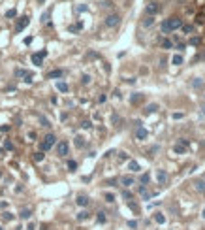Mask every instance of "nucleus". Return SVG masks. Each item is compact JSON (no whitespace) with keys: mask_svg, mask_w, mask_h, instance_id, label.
Segmentation results:
<instances>
[{"mask_svg":"<svg viewBox=\"0 0 205 230\" xmlns=\"http://www.w3.org/2000/svg\"><path fill=\"white\" fill-rule=\"evenodd\" d=\"M55 141H57L55 134H47V136L43 138V141H42V151H49V149L55 145Z\"/></svg>","mask_w":205,"mask_h":230,"instance_id":"1","label":"nucleus"},{"mask_svg":"<svg viewBox=\"0 0 205 230\" xmlns=\"http://www.w3.org/2000/svg\"><path fill=\"white\" fill-rule=\"evenodd\" d=\"M166 21H167V26H170V30H171V32L183 26V21H181L179 17H170V19H166Z\"/></svg>","mask_w":205,"mask_h":230,"instance_id":"2","label":"nucleus"},{"mask_svg":"<svg viewBox=\"0 0 205 230\" xmlns=\"http://www.w3.org/2000/svg\"><path fill=\"white\" fill-rule=\"evenodd\" d=\"M120 23V17L117 13H113V15H107L106 17V26H109V29H113V26H117Z\"/></svg>","mask_w":205,"mask_h":230,"instance_id":"3","label":"nucleus"},{"mask_svg":"<svg viewBox=\"0 0 205 230\" xmlns=\"http://www.w3.org/2000/svg\"><path fill=\"white\" fill-rule=\"evenodd\" d=\"M145 11H147V15H151V17H152L154 13H158V11H160V6L156 2H149L145 6Z\"/></svg>","mask_w":205,"mask_h":230,"instance_id":"4","label":"nucleus"},{"mask_svg":"<svg viewBox=\"0 0 205 230\" xmlns=\"http://www.w3.org/2000/svg\"><path fill=\"white\" fill-rule=\"evenodd\" d=\"M28 23H30V19L28 17H21L17 21V26H15V32H23V30L28 26Z\"/></svg>","mask_w":205,"mask_h":230,"instance_id":"5","label":"nucleus"},{"mask_svg":"<svg viewBox=\"0 0 205 230\" xmlns=\"http://www.w3.org/2000/svg\"><path fill=\"white\" fill-rule=\"evenodd\" d=\"M156 181H158V185L167 183V172L166 170H158V172H156Z\"/></svg>","mask_w":205,"mask_h":230,"instance_id":"6","label":"nucleus"},{"mask_svg":"<svg viewBox=\"0 0 205 230\" xmlns=\"http://www.w3.org/2000/svg\"><path fill=\"white\" fill-rule=\"evenodd\" d=\"M47 55V51H40V53H34L32 55V62H34L36 66H42V61H43V57Z\"/></svg>","mask_w":205,"mask_h":230,"instance_id":"7","label":"nucleus"},{"mask_svg":"<svg viewBox=\"0 0 205 230\" xmlns=\"http://www.w3.org/2000/svg\"><path fill=\"white\" fill-rule=\"evenodd\" d=\"M57 151H58L60 157H66L68 151H70V145H68V141H60V144H58V147H57Z\"/></svg>","mask_w":205,"mask_h":230,"instance_id":"8","label":"nucleus"},{"mask_svg":"<svg viewBox=\"0 0 205 230\" xmlns=\"http://www.w3.org/2000/svg\"><path fill=\"white\" fill-rule=\"evenodd\" d=\"M147 136H149L147 130L143 128V126H138V130H136V138H138V140H147Z\"/></svg>","mask_w":205,"mask_h":230,"instance_id":"9","label":"nucleus"},{"mask_svg":"<svg viewBox=\"0 0 205 230\" xmlns=\"http://www.w3.org/2000/svg\"><path fill=\"white\" fill-rule=\"evenodd\" d=\"M75 204L81 206V208H85V206H88V196H85V194H79V196L75 198Z\"/></svg>","mask_w":205,"mask_h":230,"instance_id":"10","label":"nucleus"},{"mask_svg":"<svg viewBox=\"0 0 205 230\" xmlns=\"http://www.w3.org/2000/svg\"><path fill=\"white\" fill-rule=\"evenodd\" d=\"M120 183H122L124 187H132V185L136 183V179H134V177H132V176H124L122 179H120Z\"/></svg>","mask_w":205,"mask_h":230,"instance_id":"11","label":"nucleus"},{"mask_svg":"<svg viewBox=\"0 0 205 230\" xmlns=\"http://www.w3.org/2000/svg\"><path fill=\"white\" fill-rule=\"evenodd\" d=\"M128 170H132V172H139L141 166H139L138 160H130V162H128Z\"/></svg>","mask_w":205,"mask_h":230,"instance_id":"12","label":"nucleus"},{"mask_svg":"<svg viewBox=\"0 0 205 230\" xmlns=\"http://www.w3.org/2000/svg\"><path fill=\"white\" fill-rule=\"evenodd\" d=\"M62 76H64L62 70H53V72L47 74V77H49V79H57V77H62Z\"/></svg>","mask_w":205,"mask_h":230,"instance_id":"13","label":"nucleus"},{"mask_svg":"<svg viewBox=\"0 0 205 230\" xmlns=\"http://www.w3.org/2000/svg\"><path fill=\"white\" fill-rule=\"evenodd\" d=\"M171 64H173V66L183 64V57H181V55H173V57H171Z\"/></svg>","mask_w":205,"mask_h":230,"instance_id":"14","label":"nucleus"},{"mask_svg":"<svg viewBox=\"0 0 205 230\" xmlns=\"http://www.w3.org/2000/svg\"><path fill=\"white\" fill-rule=\"evenodd\" d=\"M154 221L158 224H164L166 223V217H164V213H154Z\"/></svg>","mask_w":205,"mask_h":230,"instance_id":"15","label":"nucleus"},{"mask_svg":"<svg viewBox=\"0 0 205 230\" xmlns=\"http://www.w3.org/2000/svg\"><path fill=\"white\" fill-rule=\"evenodd\" d=\"M57 89L60 91V93H68V83H64V81H58V83H57Z\"/></svg>","mask_w":205,"mask_h":230,"instance_id":"16","label":"nucleus"},{"mask_svg":"<svg viewBox=\"0 0 205 230\" xmlns=\"http://www.w3.org/2000/svg\"><path fill=\"white\" fill-rule=\"evenodd\" d=\"M87 219H88V211H85V209H83V211L77 213V221H87Z\"/></svg>","mask_w":205,"mask_h":230,"instance_id":"17","label":"nucleus"},{"mask_svg":"<svg viewBox=\"0 0 205 230\" xmlns=\"http://www.w3.org/2000/svg\"><path fill=\"white\" fill-rule=\"evenodd\" d=\"M30 215H32V209H28V208L21 211V219H30Z\"/></svg>","mask_w":205,"mask_h":230,"instance_id":"18","label":"nucleus"},{"mask_svg":"<svg viewBox=\"0 0 205 230\" xmlns=\"http://www.w3.org/2000/svg\"><path fill=\"white\" fill-rule=\"evenodd\" d=\"M152 23H154V19H152L151 15H147V17H145V21H143V26L147 29V26H151V25H152Z\"/></svg>","mask_w":205,"mask_h":230,"instance_id":"19","label":"nucleus"},{"mask_svg":"<svg viewBox=\"0 0 205 230\" xmlns=\"http://www.w3.org/2000/svg\"><path fill=\"white\" fill-rule=\"evenodd\" d=\"M173 151H175V153H179V155H183V153H186V147H183V145L177 144L175 147H173Z\"/></svg>","mask_w":205,"mask_h":230,"instance_id":"20","label":"nucleus"},{"mask_svg":"<svg viewBox=\"0 0 205 230\" xmlns=\"http://www.w3.org/2000/svg\"><path fill=\"white\" fill-rule=\"evenodd\" d=\"M196 189H198V191H203V192H205V181H203V179L196 181Z\"/></svg>","mask_w":205,"mask_h":230,"instance_id":"21","label":"nucleus"},{"mask_svg":"<svg viewBox=\"0 0 205 230\" xmlns=\"http://www.w3.org/2000/svg\"><path fill=\"white\" fill-rule=\"evenodd\" d=\"M43 157H45V155H43V151L34 153V160H36V162H42V160H43Z\"/></svg>","mask_w":205,"mask_h":230,"instance_id":"22","label":"nucleus"},{"mask_svg":"<svg viewBox=\"0 0 205 230\" xmlns=\"http://www.w3.org/2000/svg\"><path fill=\"white\" fill-rule=\"evenodd\" d=\"M28 74H30V72H26V70H21V68L15 70V76H19V77H26Z\"/></svg>","mask_w":205,"mask_h":230,"instance_id":"23","label":"nucleus"},{"mask_svg":"<svg viewBox=\"0 0 205 230\" xmlns=\"http://www.w3.org/2000/svg\"><path fill=\"white\" fill-rule=\"evenodd\" d=\"M83 29V23H77V25H72L70 26V32H77V30Z\"/></svg>","mask_w":205,"mask_h":230,"instance_id":"24","label":"nucleus"},{"mask_svg":"<svg viewBox=\"0 0 205 230\" xmlns=\"http://www.w3.org/2000/svg\"><path fill=\"white\" fill-rule=\"evenodd\" d=\"M160 29H162V32H164V34L171 32V30H170V26H167V21H162V25H160Z\"/></svg>","mask_w":205,"mask_h":230,"instance_id":"25","label":"nucleus"},{"mask_svg":"<svg viewBox=\"0 0 205 230\" xmlns=\"http://www.w3.org/2000/svg\"><path fill=\"white\" fill-rule=\"evenodd\" d=\"M181 29H183V30H184V32H186V34L194 32V26H192V25H183V26H181Z\"/></svg>","mask_w":205,"mask_h":230,"instance_id":"26","label":"nucleus"},{"mask_svg":"<svg viewBox=\"0 0 205 230\" xmlns=\"http://www.w3.org/2000/svg\"><path fill=\"white\" fill-rule=\"evenodd\" d=\"M75 145H77V147H83V145H85V140H83L81 136H77L75 138Z\"/></svg>","mask_w":205,"mask_h":230,"instance_id":"27","label":"nucleus"},{"mask_svg":"<svg viewBox=\"0 0 205 230\" xmlns=\"http://www.w3.org/2000/svg\"><path fill=\"white\" fill-rule=\"evenodd\" d=\"M147 112H149V113H154V112H158V106H156V104H151V106H147Z\"/></svg>","mask_w":205,"mask_h":230,"instance_id":"28","label":"nucleus"},{"mask_svg":"<svg viewBox=\"0 0 205 230\" xmlns=\"http://www.w3.org/2000/svg\"><path fill=\"white\" fill-rule=\"evenodd\" d=\"M98 223H100V224L106 223V213H104V211H100V213H98Z\"/></svg>","mask_w":205,"mask_h":230,"instance_id":"29","label":"nucleus"},{"mask_svg":"<svg viewBox=\"0 0 205 230\" xmlns=\"http://www.w3.org/2000/svg\"><path fill=\"white\" fill-rule=\"evenodd\" d=\"M171 45H173V43H171L170 40H162V47H164V49H170Z\"/></svg>","mask_w":205,"mask_h":230,"instance_id":"30","label":"nucleus"},{"mask_svg":"<svg viewBox=\"0 0 205 230\" xmlns=\"http://www.w3.org/2000/svg\"><path fill=\"white\" fill-rule=\"evenodd\" d=\"M2 217H4L6 221H11V219H13V213H10V211H4V213H2Z\"/></svg>","mask_w":205,"mask_h":230,"instance_id":"31","label":"nucleus"},{"mask_svg":"<svg viewBox=\"0 0 205 230\" xmlns=\"http://www.w3.org/2000/svg\"><path fill=\"white\" fill-rule=\"evenodd\" d=\"M17 15V10H8L6 11V17H15Z\"/></svg>","mask_w":205,"mask_h":230,"instance_id":"32","label":"nucleus"},{"mask_svg":"<svg viewBox=\"0 0 205 230\" xmlns=\"http://www.w3.org/2000/svg\"><path fill=\"white\" fill-rule=\"evenodd\" d=\"M122 198H124V200H132V192L130 191H124L122 192Z\"/></svg>","mask_w":205,"mask_h":230,"instance_id":"33","label":"nucleus"},{"mask_svg":"<svg viewBox=\"0 0 205 230\" xmlns=\"http://www.w3.org/2000/svg\"><path fill=\"white\" fill-rule=\"evenodd\" d=\"M40 123H42L43 126H49V121H47V119L43 117V115H40Z\"/></svg>","mask_w":205,"mask_h":230,"instance_id":"34","label":"nucleus"},{"mask_svg":"<svg viewBox=\"0 0 205 230\" xmlns=\"http://www.w3.org/2000/svg\"><path fill=\"white\" fill-rule=\"evenodd\" d=\"M68 168H70V170H75V168H77V162H75V160H70V162H68Z\"/></svg>","mask_w":205,"mask_h":230,"instance_id":"35","label":"nucleus"},{"mask_svg":"<svg viewBox=\"0 0 205 230\" xmlns=\"http://www.w3.org/2000/svg\"><path fill=\"white\" fill-rule=\"evenodd\" d=\"M81 81L85 83V85H87V83H90V76H88V74H85V76L81 77Z\"/></svg>","mask_w":205,"mask_h":230,"instance_id":"36","label":"nucleus"},{"mask_svg":"<svg viewBox=\"0 0 205 230\" xmlns=\"http://www.w3.org/2000/svg\"><path fill=\"white\" fill-rule=\"evenodd\" d=\"M202 85H203V81H202V79H194V87H196V89H199Z\"/></svg>","mask_w":205,"mask_h":230,"instance_id":"37","label":"nucleus"},{"mask_svg":"<svg viewBox=\"0 0 205 230\" xmlns=\"http://www.w3.org/2000/svg\"><path fill=\"white\" fill-rule=\"evenodd\" d=\"M139 98H141V94H139V93H134V96H132V102L136 104V102H138Z\"/></svg>","mask_w":205,"mask_h":230,"instance_id":"38","label":"nucleus"},{"mask_svg":"<svg viewBox=\"0 0 205 230\" xmlns=\"http://www.w3.org/2000/svg\"><path fill=\"white\" fill-rule=\"evenodd\" d=\"M106 200H107V202H113V200H115V196H113L111 192H106Z\"/></svg>","mask_w":205,"mask_h":230,"instance_id":"39","label":"nucleus"},{"mask_svg":"<svg viewBox=\"0 0 205 230\" xmlns=\"http://www.w3.org/2000/svg\"><path fill=\"white\" fill-rule=\"evenodd\" d=\"M147 181H149V174H143V177H141V185H147Z\"/></svg>","mask_w":205,"mask_h":230,"instance_id":"40","label":"nucleus"},{"mask_svg":"<svg viewBox=\"0 0 205 230\" xmlns=\"http://www.w3.org/2000/svg\"><path fill=\"white\" fill-rule=\"evenodd\" d=\"M128 227L130 228H138V221H128Z\"/></svg>","mask_w":205,"mask_h":230,"instance_id":"41","label":"nucleus"},{"mask_svg":"<svg viewBox=\"0 0 205 230\" xmlns=\"http://www.w3.org/2000/svg\"><path fill=\"white\" fill-rule=\"evenodd\" d=\"M81 126H83V128H90L92 125H90V121H83V123H81Z\"/></svg>","mask_w":205,"mask_h":230,"instance_id":"42","label":"nucleus"},{"mask_svg":"<svg viewBox=\"0 0 205 230\" xmlns=\"http://www.w3.org/2000/svg\"><path fill=\"white\" fill-rule=\"evenodd\" d=\"M179 145H183V147H186V145H188V140H184V138H181V140H179Z\"/></svg>","mask_w":205,"mask_h":230,"instance_id":"43","label":"nucleus"},{"mask_svg":"<svg viewBox=\"0 0 205 230\" xmlns=\"http://www.w3.org/2000/svg\"><path fill=\"white\" fill-rule=\"evenodd\" d=\"M47 19H49V11H45V13L42 15V21H43V23H47Z\"/></svg>","mask_w":205,"mask_h":230,"instance_id":"44","label":"nucleus"},{"mask_svg":"<svg viewBox=\"0 0 205 230\" xmlns=\"http://www.w3.org/2000/svg\"><path fill=\"white\" fill-rule=\"evenodd\" d=\"M190 43H192V45H198V43H199V38H192Z\"/></svg>","mask_w":205,"mask_h":230,"instance_id":"45","label":"nucleus"},{"mask_svg":"<svg viewBox=\"0 0 205 230\" xmlns=\"http://www.w3.org/2000/svg\"><path fill=\"white\" fill-rule=\"evenodd\" d=\"M25 81H26V83H32V74H28V76L25 77Z\"/></svg>","mask_w":205,"mask_h":230,"instance_id":"46","label":"nucleus"},{"mask_svg":"<svg viewBox=\"0 0 205 230\" xmlns=\"http://www.w3.org/2000/svg\"><path fill=\"white\" fill-rule=\"evenodd\" d=\"M26 230H36V224H34V223H30L28 227H26Z\"/></svg>","mask_w":205,"mask_h":230,"instance_id":"47","label":"nucleus"},{"mask_svg":"<svg viewBox=\"0 0 205 230\" xmlns=\"http://www.w3.org/2000/svg\"><path fill=\"white\" fill-rule=\"evenodd\" d=\"M6 149H13V144H11V141H6Z\"/></svg>","mask_w":205,"mask_h":230,"instance_id":"48","label":"nucleus"},{"mask_svg":"<svg viewBox=\"0 0 205 230\" xmlns=\"http://www.w3.org/2000/svg\"><path fill=\"white\" fill-rule=\"evenodd\" d=\"M202 113H203V115H205V104H203V106H202Z\"/></svg>","mask_w":205,"mask_h":230,"instance_id":"49","label":"nucleus"},{"mask_svg":"<svg viewBox=\"0 0 205 230\" xmlns=\"http://www.w3.org/2000/svg\"><path fill=\"white\" fill-rule=\"evenodd\" d=\"M202 217H203V219H205V208H203V211H202Z\"/></svg>","mask_w":205,"mask_h":230,"instance_id":"50","label":"nucleus"},{"mask_svg":"<svg viewBox=\"0 0 205 230\" xmlns=\"http://www.w3.org/2000/svg\"><path fill=\"white\" fill-rule=\"evenodd\" d=\"M38 2H45V0H38Z\"/></svg>","mask_w":205,"mask_h":230,"instance_id":"51","label":"nucleus"},{"mask_svg":"<svg viewBox=\"0 0 205 230\" xmlns=\"http://www.w3.org/2000/svg\"><path fill=\"white\" fill-rule=\"evenodd\" d=\"M0 230H4V228H2V227H0Z\"/></svg>","mask_w":205,"mask_h":230,"instance_id":"52","label":"nucleus"},{"mask_svg":"<svg viewBox=\"0 0 205 230\" xmlns=\"http://www.w3.org/2000/svg\"><path fill=\"white\" fill-rule=\"evenodd\" d=\"M0 153H2V149H0Z\"/></svg>","mask_w":205,"mask_h":230,"instance_id":"53","label":"nucleus"},{"mask_svg":"<svg viewBox=\"0 0 205 230\" xmlns=\"http://www.w3.org/2000/svg\"><path fill=\"white\" fill-rule=\"evenodd\" d=\"M203 181H205V179H203Z\"/></svg>","mask_w":205,"mask_h":230,"instance_id":"54","label":"nucleus"}]
</instances>
